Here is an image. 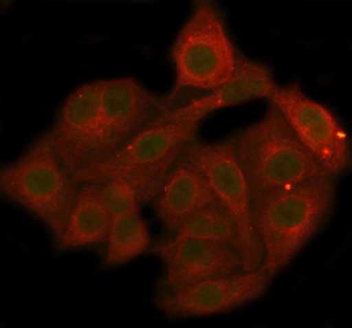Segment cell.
<instances>
[{
  "label": "cell",
  "instance_id": "obj_1",
  "mask_svg": "<svg viewBox=\"0 0 352 328\" xmlns=\"http://www.w3.org/2000/svg\"><path fill=\"white\" fill-rule=\"evenodd\" d=\"M338 199L336 178L320 175L252 201V218L271 280L325 229Z\"/></svg>",
  "mask_w": 352,
  "mask_h": 328
},
{
  "label": "cell",
  "instance_id": "obj_2",
  "mask_svg": "<svg viewBox=\"0 0 352 328\" xmlns=\"http://www.w3.org/2000/svg\"><path fill=\"white\" fill-rule=\"evenodd\" d=\"M225 141L244 173L251 203L310 178L329 175L271 102L260 120Z\"/></svg>",
  "mask_w": 352,
  "mask_h": 328
},
{
  "label": "cell",
  "instance_id": "obj_3",
  "mask_svg": "<svg viewBox=\"0 0 352 328\" xmlns=\"http://www.w3.org/2000/svg\"><path fill=\"white\" fill-rule=\"evenodd\" d=\"M80 182L51 132L41 134L14 162L0 171L4 199L40 219L60 240Z\"/></svg>",
  "mask_w": 352,
  "mask_h": 328
},
{
  "label": "cell",
  "instance_id": "obj_4",
  "mask_svg": "<svg viewBox=\"0 0 352 328\" xmlns=\"http://www.w3.org/2000/svg\"><path fill=\"white\" fill-rule=\"evenodd\" d=\"M201 122L156 123L130 138L120 149L76 171L82 182L124 180L148 203L162 192L184 147L195 140Z\"/></svg>",
  "mask_w": 352,
  "mask_h": 328
},
{
  "label": "cell",
  "instance_id": "obj_5",
  "mask_svg": "<svg viewBox=\"0 0 352 328\" xmlns=\"http://www.w3.org/2000/svg\"><path fill=\"white\" fill-rule=\"evenodd\" d=\"M238 54L219 4L212 0L195 1L171 51L175 68L171 97L184 88L214 90L234 73Z\"/></svg>",
  "mask_w": 352,
  "mask_h": 328
},
{
  "label": "cell",
  "instance_id": "obj_6",
  "mask_svg": "<svg viewBox=\"0 0 352 328\" xmlns=\"http://www.w3.org/2000/svg\"><path fill=\"white\" fill-rule=\"evenodd\" d=\"M168 110L133 78L102 81V106L93 133L69 156L74 171L120 149Z\"/></svg>",
  "mask_w": 352,
  "mask_h": 328
},
{
  "label": "cell",
  "instance_id": "obj_7",
  "mask_svg": "<svg viewBox=\"0 0 352 328\" xmlns=\"http://www.w3.org/2000/svg\"><path fill=\"white\" fill-rule=\"evenodd\" d=\"M182 157L203 175L212 193L236 221L245 270L260 269L262 250L252 218L249 188L229 145L225 140L201 142L195 139L184 147Z\"/></svg>",
  "mask_w": 352,
  "mask_h": 328
},
{
  "label": "cell",
  "instance_id": "obj_8",
  "mask_svg": "<svg viewBox=\"0 0 352 328\" xmlns=\"http://www.w3.org/2000/svg\"><path fill=\"white\" fill-rule=\"evenodd\" d=\"M327 175L338 178L352 164L351 139L336 117L305 94L298 82L276 85L269 99Z\"/></svg>",
  "mask_w": 352,
  "mask_h": 328
},
{
  "label": "cell",
  "instance_id": "obj_9",
  "mask_svg": "<svg viewBox=\"0 0 352 328\" xmlns=\"http://www.w3.org/2000/svg\"><path fill=\"white\" fill-rule=\"evenodd\" d=\"M154 252L164 264L157 295L173 294L199 282L245 272L239 252L201 239H173L157 245Z\"/></svg>",
  "mask_w": 352,
  "mask_h": 328
},
{
  "label": "cell",
  "instance_id": "obj_10",
  "mask_svg": "<svg viewBox=\"0 0 352 328\" xmlns=\"http://www.w3.org/2000/svg\"><path fill=\"white\" fill-rule=\"evenodd\" d=\"M272 280L264 269L199 282L173 294L156 296L157 307L169 319L197 318L227 314L258 300Z\"/></svg>",
  "mask_w": 352,
  "mask_h": 328
},
{
  "label": "cell",
  "instance_id": "obj_11",
  "mask_svg": "<svg viewBox=\"0 0 352 328\" xmlns=\"http://www.w3.org/2000/svg\"><path fill=\"white\" fill-rule=\"evenodd\" d=\"M276 85L270 66L239 52L236 69L228 81L188 105L168 111L156 123L201 122L217 110L261 98L269 99Z\"/></svg>",
  "mask_w": 352,
  "mask_h": 328
},
{
  "label": "cell",
  "instance_id": "obj_12",
  "mask_svg": "<svg viewBox=\"0 0 352 328\" xmlns=\"http://www.w3.org/2000/svg\"><path fill=\"white\" fill-rule=\"evenodd\" d=\"M217 205H221V201L206 178L182 157L154 199L156 215L171 237L195 212Z\"/></svg>",
  "mask_w": 352,
  "mask_h": 328
},
{
  "label": "cell",
  "instance_id": "obj_13",
  "mask_svg": "<svg viewBox=\"0 0 352 328\" xmlns=\"http://www.w3.org/2000/svg\"><path fill=\"white\" fill-rule=\"evenodd\" d=\"M112 223L97 184L82 182L62 236L56 243V250L75 251L103 244L107 242Z\"/></svg>",
  "mask_w": 352,
  "mask_h": 328
},
{
  "label": "cell",
  "instance_id": "obj_14",
  "mask_svg": "<svg viewBox=\"0 0 352 328\" xmlns=\"http://www.w3.org/2000/svg\"><path fill=\"white\" fill-rule=\"evenodd\" d=\"M101 106L102 81L82 85L63 104L51 134L67 160L94 131Z\"/></svg>",
  "mask_w": 352,
  "mask_h": 328
},
{
  "label": "cell",
  "instance_id": "obj_15",
  "mask_svg": "<svg viewBox=\"0 0 352 328\" xmlns=\"http://www.w3.org/2000/svg\"><path fill=\"white\" fill-rule=\"evenodd\" d=\"M149 247L148 228L137 208L113 219L104 264L106 267L121 266L142 255Z\"/></svg>",
  "mask_w": 352,
  "mask_h": 328
},
{
  "label": "cell",
  "instance_id": "obj_16",
  "mask_svg": "<svg viewBox=\"0 0 352 328\" xmlns=\"http://www.w3.org/2000/svg\"><path fill=\"white\" fill-rule=\"evenodd\" d=\"M171 238L212 241L236 250L242 257V242L238 226L223 205L208 206L195 212L180 226Z\"/></svg>",
  "mask_w": 352,
  "mask_h": 328
},
{
  "label": "cell",
  "instance_id": "obj_17",
  "mask_svg": "<svg viewBox=\"0 0 352 328\" xmlns=\"http://www.w3.org/2000/svg\"><path fill=\"white\" fill-rule=\"evenodd\" d=\"M93 184H97L102 201L113 219L139 208L138 195L124 180L113 178Z\"/></svg>",
  "mask_w": 352,
  "mask_h": 328
}]
</instances>
